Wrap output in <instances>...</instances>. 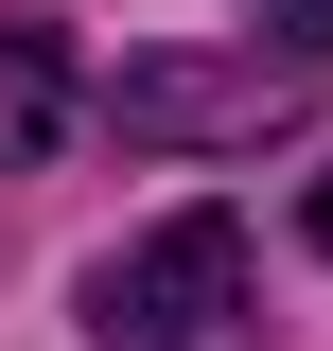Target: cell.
Segmentation results:
<instances>
[{"label":"cell","instance_id":"obj_1","mask_svg":"<svg viewBox=\"0 0 333 351\" xmlns=\"http://www.w3.org/2000/svg\"><path fill=\"white\" fill-rule=\"evenodd\" d=\"M228 316H246V228L228 211H175V228L88 263V334L106 351H210Z\"/></svg>","mask_w":333,"mask_h":351},{"label":"cell","instance_id":"obj_2","mask_svg":"<svg viewBox=\"0 0 333 351\" xmlns=\"http://www.w3.org/2000/svg\"><path fill=\"white\" fill-rule=\"evenodd\" d=\"M298 71L316 53H158V71H123V141H263L298 123Z\"/></svg>","mask_w":333,"mask_h":351},{"label":"cell","instance_id":"obj_3","mask_svg":"<svg viewBox=\"0 0 333 351\" xmlns=\"http://www.w3.org/2000/svg\"><path fill=\"white\" fill-rule=\"evenodd\" d=\"M71 106H88L71 36H53V18H0V176H18V158H53V141H71Z\"/></svg>","mask_w":333,"mask_h":351},{"label":"cell","instance_id":"obj_4","mask_svg":"<svg viewBox=\"0 0 333 351\" xmlns=\"http://www.w3.org/2000/svg\"><path fill=\"white\" fill-rule=\"evenodd\" d=\"M298 53H333V0H298Z\"/></svg>","mask_w":333,"mask_h":351},{"label":"cell","instance_id":"obj_5","mask_svg":"<svg viewBox=\"0 0 333 351\" xmlns=\"http://www.w3.org/2000/svg\"><path fill=\"white\" fill-rule=\"evenodd\" d=\"M316 246H333V176H316Z\"/></svg>","mask_w":333,"mask_h":351}]
</instances>
